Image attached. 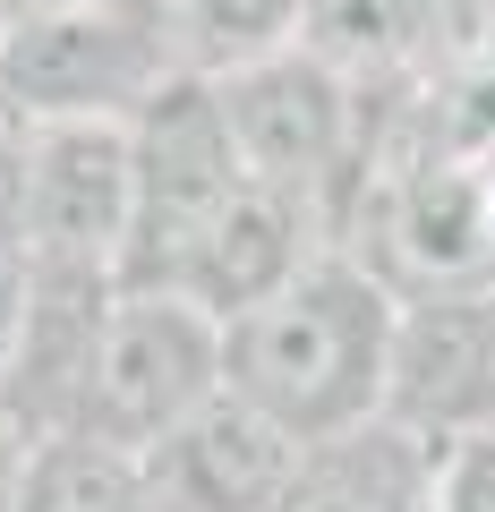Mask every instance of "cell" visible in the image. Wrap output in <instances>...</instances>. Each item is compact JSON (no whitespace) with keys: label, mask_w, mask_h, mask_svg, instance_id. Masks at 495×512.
<instances>
[{"label":"cell","mask_w":495,"mask_h":512,"mask_svg":"<svg viewBox=\"0 0 495 512\" xmlns=\"http://www.w3.org/2000/svg\"><path fill=\"white\" fill-rule=\"evenodd\" d=\"M222 393V316L171 282H120L94 333L77 427L146 453Z\"/></svg>","instance_id":"cell-4"},{"label":"cell","mask_w":495,"mask_h":512,"mask_svg":"<svg viewBox=\"0 0 495 512\" xmlns=\"http://www.w3.org/2000/svg\"><path fill=\"white\" fill-rule=\"evenodd\" d=\"M26 444H35V436H26V427L9 419V410H0V512H9V495H18V470H26Z\"/></svg>","instance_id":"cell-14"},{"label":"cell","mask_w":495,"mask_h":512,"mask_svg":"<svg viewBox=\"0 0 495 512\" xmlns=\"http://www.w3.org/2000/svg\"><path fill=\"white\" fill-rule=\"evenodd\" d=\"M385 419L419 427L427 444H461L495 427V274L402 291Z\"/></svg>","instance_id":"cell-7"},{"label":"cell","mask_w":495,"mask_h":512,"mask_svg":"<svg viewBox=\"0 0 495 512\" xmlns=\"http://www.w3.org/2000/svg\"><path fill=\"white\" fill-rule=\"evenodd\" d=\"M163 77L154 0H52L0 26V103L18 120H129Z\"/></svg>","instance_id":"cell-5"},{"label":"cell","mask_w":495,"mask_h":512,"mask_svg":"<svg viewBox=\"0 0 495 512\" xmlns=\"http://www.w3.org/2000/svg\"><path fill=\"white\" fill-rule=\"evenodd\" d=\"M427 26H436V0H308L299 43L367 94H410L427 60Z\"/></svg>","instance_id":"cell-11"},{"label":"cell","mask_w":495,"mask_h":512,"mask_svg":"<svg viewBox=\"0 0 495 512\" xmlns=\"http://www.w3.org/2000/svg\"><path fill=\"white\" fill-rule=\"evenodd\" d=\"M129 120H26V197H18V256L35 274L120 282L129 256Z\"/></svg>","instance_id":"cell-6"},{"label":"cell","mask_w":495,"mask_h":512,"mask_svg":"<svg viewBox=\"0 0 495 512\" xmlns=\"http://www.w3.org/2000/svg\"><path fill=\"white\" fill-rule=\"evenodd\" d=\"M436 478H444V444L376 410V419L308 444L274 512H436Z\"/></svg>","instance_id":"cell-10"},{"label":"cell","mask_w":495,"mask_h":512,"mask_svg":"<svg viewBox=\"0 0 495 512\" xmlns=\"http://www.w3.org/2000/svg\"><path fill=\"white\" fill-rule=\"evenodd\" d=\"M129 163H137V205H129V256L120 282H171L180 291L188 256L222 222V205L248 188V154L231 137L222 86L197 69H171L146 103L129 111Z\"/></svg>","instance_id":"cell-2"},{"label":"cell","mask_w":495,"mask_h":512,"mask_svg":"<svg viewBox=\"0 0 495 512\" xmlns=\"http://www.w3.org/2000/svg\"><path fill=\"white\" fill-rule=\"evenodd\" d=\"M9 512H163V495L146 478V453L86 436V427H60V436L26 444Z\"/></svg>","instance_id":"cell-12"},{"label":"cell","mask_w":495,"mask_h":512,"mask_svg":"<svg viewBox=\"0 0 495 512\" xmlns=\"http://www.w3.org/2000/svg\"><path fill=\"white\" fill-rule=\"evenodd\" d=\"M214 86H222V111H231L248 171L291 188L299 205H316V222L333 239L342 197L367 163V137H376V94L350 86L342 69H325L308 43H282L248 69H222Z\"/></svg>","instance_id":"cell-3"},{"label":"cell","mask_w":495,"mask_h":512,"mask_svg":"<svg viewBox=\"0 0 495 512\" xmlns=\"http://www.w3.org/2000/svg\"><path fill=\"white\" fill-rule=\"evenodd\" d=\"M393 316L402 282H385L350 248H316L282 291L222 316V384L282 419L299 444H325L385 410Z\"/></svg>","instance_id":"cell-1"},{"label":"cell","mask_w":495,"mask_h":512,"mask_svg":"<svg viewBox=\"0 0 495 512\" xmlns=\"http://www.w3.org/2000/svg\"><path fill=\"white\" fill-rule=\"evenodd\" d=\"M316 248H333L325 222H316V205H299L291 188H274V180L248 171V188L222 205V222L205 231V248L188 256L180 291L205 299L214 316H239V308H257L265 291H282Z\"/></svg>","instance_id":"cell-9"},{"label":"cell","mask_w":495,"mask_h":512,"mask_svg":"<svg viewBox=\"0 0 495 512\" xmlns=\"http://www.w3.org/2000/svg\"><path fill=\"white\" fill-rule=\"evenodd\" d=\"M154 26H163L171 69L222 77V69H248V60L299 43L308 0H154Z\"/></svg>","instance_id":"cell-13"},{"label":"cell","mask_w":495,"mask_h":512,"mask_svg":"<svg viewBox=\"0 0 495 512\" xmlns=\"http://www.w3.org/2000/svg\"><path fill=\"white\" fill-rule=\"evenodd\" d=\"M308 444L257 402H239L222 384L205 410H188L163 444H146V478L163 512H274Z\"/></svg>","instance_id":"cell-8"}]
</instances>
